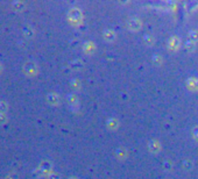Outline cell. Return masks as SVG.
Wrapping results in <instances>:
<instances>
[{
  "mask_svg": "<svg viewBox=\"0 0 198 179\" xmlns=\"http://www.w3.org/2000/svg\"><path fill=\"white\" fill-rule=\"evenodd\" d=\"M24 71H25L28 76H34V74L37 72L36 64L33 63V62H27L25 65H24Z\"/></svg>",
  "mask_w": 198,
  "mask_h": 179,
  "instance_id": "1",
  "label": "cell"
},
{
  "mask_svg": "<svg viewBox=\"0 0 198 179\" xmlns=\"http://www.w3.org/2000/svg\"><path fill=\"white\" fill-rule=\"evenodd\" d=\"M24 34H25L26 37L30 39V37L34 35V30H33V28H32L30 26H25V27H24Z\"/></svg>",
  "mask_w": 198,
  "mask_h": 179,
  "instance_id": "2",
  "label": "cell"
},
{
  "mask_svg": "<svg viewBox=\"0 0 198 179\" xmlns=\"http://www.w3.org/2000/svg\"><path fill=\"white\" fill-rule=\"evenodd\" d=\"M50 169H51V164L49 162H43L41 164V166H40V170L42 172H48V171H50Z\"/></svg>",
  "mask_w": 198,
  "mask_h": 179,
  "instance_id": "3",
  "label": "cell"
},
{
  "mask_svg": "<svg viewBox=\"0 0 198 179\" xmlns=\"http://www.w3.org/2000/svg\"><path fill=\"white\" fill-rule=\"evenodd\" d=\"M13 7L16 9V11H22L25 8V4L24 2H20V1H15L13 2Z\"/></svg>",
  "mask_w": 198,
  "mask_h": 179,
  "instance_id": "4",
  "label": "cell"
},
{
  "mask_svg": "<svg viewBox=\"0 0 198 179\" xmlns=\"http://www.w3.org/2000/svg\"><path fill=\"white\" fill-rule=\"evenodd\" d=\"M7 111V104H5L4 101H0V114H5Z\"/></svg>",
  "mask_w": 198,
  "mask_h": 179,
  "instance_id": "5",
  "label": "cell"
},
{
  "mask_svg": "<svg viewBox=\"0 0 198 179\" xmlns=\"http://www.w3.org/2000/svg\"><path fill=\"white\" fill-rule=\"evenodd\" d=\"M6 179H19V177H18L16 173H11V175H8L6 177Z\"/></svg>",
  "mask_w": 198,
  "mask_h": 179,
  "instance_id": "6",
  "label": "cell"
},
{
  "mask_svg": "<svg viewBox=\"0 0 198 179\" xmlns=\"http://www.w3.org/2000/svg\"><path fill=\"white\" fill-rule=\"evenodd\" d=\"M50 179H58V176L54 175V176H50Z\"/></svg>",
  "mask_w": 198,
  "mask_h": 179,
  "instance_id": "7",
  "label": "cell"
},
{
  "mask_svg": "<svg viewBox=\"0 0 198 179\" xmlns=\"http://www.w3.org/2000/svg\"><path fill=\"white\" fill-rule=\"evenodd\" d=\"M1 70H2V67H1V64H0V72H1Z\"/></svg>",
  "mask_w": 198,
  "mask_h": 179,
  "instance_id": "8",
  "label": "cell"
}]
</instances>
